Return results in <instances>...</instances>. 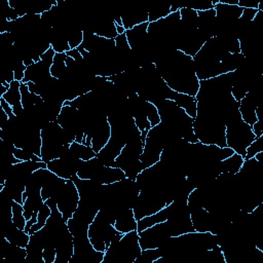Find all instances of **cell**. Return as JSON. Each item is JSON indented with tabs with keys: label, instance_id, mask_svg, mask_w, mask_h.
Instances as JSON below:
<instances>
[{
	"label": "cell",
	"instance_id": "cell-1",
	"mask_svg": "<svg viewBox=\"0 0 263 263\" xmlns=\"http://www.w3.org/2000/svg\"><path fill=\"white\" fill-rule=\"evenodd\" d=\"M155 68L167 84L176 92L195 97L199 89L193 59L179 49H168L154 60Z\"/></svg>",
	"mask_w": 263,
	"mask_h": 263
},
{
	"label": "cell",
	"instance_id": "cell-20",
	"mask_svg": "<svg viewBox=\"0 0 263 263\" xmlns=\"http://www.w3.org/2000/svg\"><path fill=\"white\" fill-rule=\"evenodd\" d=\"M168 217V209L167 206L161 209L160 211L156 212L155 214H152L150 216H146L140 220L137 221V231L140 232L148 227H151L155 224H158V223H161V222H164L166 221Z\"/></svg>",
	"mask_w": 263,
	"mask_h": 263
},
{
	"label": "cell",
	"instance_id": "cell-14",
	"mask_svg": "<svg viewBox=\"0 0 263 263\" xmlns=\"http://www.w3.org/2000/svg\"><path fill=\"white\" fill-rule=\"evenodd\" d=\"M3 98L13 109L15 116H21L24 114V108L22 105V95H21V82L13 80L6 92L1 97Z\"/></svg>",
	"mask_w": 263,
	"mask_h": 263
},
{
	"label": "cell",
	"instance_id": "cell-9",
	"mask_svg": "<svg viewBox=\"0 0 263 263\" xmlns=\"http://www.w3.org/2000/svg\"><path fill=\"white\" fill-rule=\"evenodd\" d=\"M53 198L57 202L59 211L61 212L63 218L67 222L70 218L73 217L80 199L78 189L73 180H67L64 186L61 188V190L57 193V195Z\"/></svg>",
	"mask_w": 263,
	"mask_h": 263
},
{
	"label": "cell",
	"instance_id": "cell-3",
	"mask_svg": "<svg viewBox=\"0 0 263 263\" xmlns=\"http://www.w3.org/2000/svg\"><path fill=\"white\" fill-rule=\"evenodd\" d=\"M70 144L66 140L64 129L57 121H50L41 128L40 157L45 163L62 157L69 152Z\"/></svg>",
	"mask_w": 263,
	"mask_h": 263
},
{
	"label": "cell",
	"instance_id": "cell-29",
	"mask_svg": "<svg viewBox=\"0 0 263 263\" xmlns=\"http://www.w3.org/2000/svg\"><path fill=\"white\" fill-rule=\"evenodd\" d=\"M171 13V5H164L161 7L153 8L148 11V21L149 23L159 21Z\"/></svg>",
	"mask_w": 263,
	"mask_h": 263
},
{
	"label": "cell",
	"instance_id": "cell-4",
	"mask_svg": "<svg viewBox=\"0 0 263 263\" xmlns=\"http://www.w3.org/2000/svg\"><path fill=\"white\" fill-rule=\"evenodd\" d=\"M255 135L252 126L246 123L239 112L232 114L225 123V140L226 146L231 148L235 153L246 156V151L249 145L255 140Z\"/></svg>",
	"mask_w": 263,
	"mask_h": 263
},
{
	"label": "cell",
	"instance_id": "cell-28",
	"mask_svg": "<svg viewBox=\"0 0 263 263\" xmlns=\"http://www.w3.org/2000/svg\"><path fill=\"white\" fill-rule=\"evenodd\" d=\"M145 109H146L147 119H148V121H149L151 127L156 126L157 124H159L160 121H161V119H160V116H159L157 107H156L154 104H152V103L146 101V107H145Z\"/></svg>",
	"mask_w": 263,
	"mask_h": 263
},
{
	"label": "cell",
	"instance_id": "cell-37",
	"mask_svg": "<svg viewBox=\"0 0 263 263\" xmlns=\"http://www.w3.org/2000/svg\"><path fill=\"white\" fill-rule=\"evenodd\" d=\"M116 31H117L118 35L125 33V29L123 28V26H116Z\"/></svg>",
	"mask_w": 263,
	"mask_h": 263
},
{
	"label": "cell",
	"instance_id": "cell-21",
	"mask_svg": "<svg viewBox=\"0 0 263 263\" xmlns=\"http://www.w3.org/2000/svg\"><path fill=\"white\" fill-rule=\"evenodd\" d=\"M44 203V199L41 196V193H33L27 195L26 200L23 203L24 215L27 220H29L34 214L38 213L40 206Z\"/></svg>",
	"mask_w": 263,
	"mask_h": 263
},
{
	"label": "cell",
	"instance_id": "cell-32",
	"mask_svg": "<svg viewBox=\"0 0 263 263\" xmlns=\"http://www.w3.org/2000/svg\"><path fill=\"white\" fill-rule=\"evenodd\" d=\"M83 41V30H70L68 34V42L71 49L78 48Z\"/></svg>",
	"mask_w": 263,
	"mask_h": 263
},
{
	"label": "cell",
	"instance_id": "cell-24",
	"mask_svg": "<svg viewBox=\"0 0 263 263\" xmlns=\"http://www.w3.org/2000/svg\"><path fill=\"white\" fill-rule=\"evenodd\" d=\"M122 26L125 30H129L140 24L147 23L148 21V11L145 12H130L124 15H121Z\"/></svg>",
	"mask_w": 263,
	"mask_h": 263
},
{
	"label": "cell",
	"instance_id": "cell-33",
	"mask_svg": "<svg viewBox=\"0 0 263 263\" xmlns=\"http://www.w3.org/2000/svg\"><path fill=\"white\" fill-rule=\"evenodd\" d=\"M44 263H54L57 258V251L54 247H45L42 252Z\"/></svg>",
	"mask_w": 263,
	"mask_h": 263
},
{
	"label": "cell",
	"instance_id": "cell-23",
	"mask_svg": "<svg viewBox=\"0 0 263 263\" xmlns=\"http://www.w3.org/2000/svg\"><path fill=\"white\" fill-rule=\"evenodd\" d=\"M66 52L58 53L55 52L52 65L50 67V75L53 78L57 79H63L67 73V67H66Z\"/></svg>",
	"mask_w": 263,
	"mask_h": 263
},
{
	"label": "cell",
	"instance_id": "cell-35",
	"mask_svg": "<svg viewBox=\"0 0 263 263\" xmlns=\"http://www.w3.org/2000/svg\"><path fill=\"white\" fill-rule=\"evenodd\" d=\"M252 130L255 135L256 138L260 137L263 135V122L261 120H257L253 125H252Z\"/></svg>",
	"mask_w": 263,
	"mask_h": 263
},
{
	"label": "cell",
	"instance_id": "cell-13",
	"mask_svg": "<svg viewBox=\"0 0 263 263\" xmlns=\"http://www.w3.org/2000/svg\"><path fill=\"white\" fill-rule=\"evenodd\" d=\"M125 178H126L125 174L121 168L117 166L105 165L102 163L99 165V167L95 172V175L91 180L101 185H109V184L121 181Z\"/></svg>",
	"mask_w": 263,
	"mask_h": 263
},
{
	"label": "cell",
	"instance_id": "cell-16",
	"mask_svg": "<svg viewBox=\"0 0 263 263\" xmlns=\"http://www.w3.org/2000/svg\"><path fill=\"white\" fill-rule=\"evenodd\" d=\"M4 238L14 246H17L21 248H27L30 240V234L27 233L25 230L20 229L11 221L8 223V226L5 230Z\"/></svg>",
	"mask_w": 263,
	"mask_h": 263
},
{
	"label": "cell",
	"instance_id": "cell-7",
	"mask_svg": "<svg viewBox=\"0 0 263 263\" xmlns=\"http://www.w3.org/2000/svg\"><path fill=\"white\" fill-rule=\"evenodd\" d=\"M119 231L114 227L112 220L103 210H100L92 222L88 225V238L91 246L100 252H104L109 248L111 241Z\"/></svg>",
	"mask_w": 263,
	"mask_h": 263
},
{
	"label": "cell",
	"instance_id": "cell-15",
	"mask_svg": "<svg viewBox=\"0 0 263 263\" xmlns=\"http://www.w3.org/2000/svg\"><path fill=\"white\" fill-rule=\"evenodd\" d=\"M114 227L117 231L125 234L127 232L137 230V219L135 218V214L133 209H127L122 211L115 219Z\"/></svg>",
	"mask_w": 263,
	"mask_h": 263
},
{
	"label": "cell",
	"instance_id": "cell-27",
	"mask_svg": "<svg viewBox=\"0 0 263 263\" xmlns=\"http://www.w3.org/2000/svg\"><path fill=\"white\" fill-rule=\"evenodd\" d=\"M11 211H12V217H11L12 223L15 226H17L20 229L25 230L27 219H26V217L24 215L23 204L13 200L12 201V205H11Z\"/></svg>",
	"mask_w": 263,
	"mask_h": 263
},
{
	"label": "cell",
	"instance_id": "cell-25",
	"mask_svg": "<svg viewBox=\"0 0 263 263\" xmlns=\"http://www.w3.org/2000/svg\"><path fill=\"white\" fill-rule=\"evenodd\" d=\"M93 34H96L99 37H103L106 39H115L118 34L116 31V24L114 21H106L98 26L95 27L93 30H91Z\"/></svg>",
	"mask_w": 263,
	"mask_h": 263
},
{
	"label": "cell",
	"instance_id": "cell-8",
	"mask_svg": "<svg viewBox=\"0 0 263 263\" xmlns=\"http://www.w3.org/2000/svg\"><path fill=\"white\" fill-rule=\"evenodd\" d=\"M166 206V197L164 194L153 190H140L134 204L133 211L138 220L155 214Z\"/></svg>",
	"mask_w": 263,
	"mask_h": 263
},
{
	"label": "cell",
	"instance_id": "cell-31",
	"mask_svg": "<svg viewBox=\"0 0 263 263\" xmlns=\"http://www.w3.org/2000/svg\"><path fill=\"white\" fill-rule=\"evenodd\" d=\"M12 153H13L14 157L17 158L20 161H30V160L41 161L42 160L40 156L34 154L33 152H30V151H27V150H24L21 148H16V147L13 148Z\"/></svg>",
	"mask_w": 263,
	"mask_h": 263
},
{
	"label": "cell",
	"instance_id": "cell-5",
	"mask_svg": "<svg viewBox=\"0 0 263 263\" xmlns=\"http://www.w3.org/2000/svg\"><path fill=\"white\" fill-rule=\"evenodd\" d=\"M143 147L144 142L141 139V133L139 129H137L130 140L124 145L119 155L116 157L113 166L121 168L126 178L136 181L138 175L144 170L140 160Z\"/></svg>",
	"mask_w": 263,
	"mask_h": 263
},
{
	"label": "cell",
	"instance_id": "cell-17",
	"mask_svg": "<svg viewBox=\"0 0 263 263\" xmlns=\"http://www.w3.org/2000/svg\"><path fill=\"white\" fill-rule=\"evenodd\" d=\"M172 101H174L177 106L182 108L191 118H195L197 109V102L195 97L175 91Z\"/></svg>",
	"mask_w": 263,
	"mask_h": 263
},
{
	"label": "cell",
	"instance_id": "cell-22",
	"mask_svg": "<svg viewBox=\"0 0 263 263\" xmlns=\"http://www.w3.org/2000/svg\"><path fill=\"white\" fill-rule=\"evenodd\" d=\"M69 153L73 155L75 158L80 159L82 161L89 160L97 156V153L93 151V149L90 146H86L82 143H77L75 141L70 144Z\"/></svg>",
	"mask_w": 263,
	"mask_h": 263
},
{
	"label": "cell",
	"instance_id": "cell-19",
	"mask_svg": "<svg viewBox=\"0 0 263 263\" xmlns=\"http://www.w3.org/2000/svg\"><path fill=\"white\" fill-rule=\"evenodd\" d=\"M243 161H245V158L241 155L234 153L228 158L219 162L218 174L220 175L223 173H229L231 175H235L240 170Z\"/></svg>",
	"mask_w": 263,
	"mask_h": 263
},
{
	"label": "cell",
	"instance_id": "cell-18",
	"mask_svg": "<svg viewBox=\"0 0 263 263\" xmlns=\"http://www.w3.org/2000/svg\"><path fill=\"white\" fill-rule=\"evenodd\" d=\"M67 180L58 177L53 173L50 175V177L46 180L44 183L42 189H41V196L44 199V201L48 198L54 197L57 193L61 190V188L64 186Z\"/></svg>",
	"mask_w": 263,
	"mask_h": 263
},
{
	"label": "cell",
	"instance_id": "cell-12",
	"mask_svg": "<svg viewBox=\"0 0 263 263\" xmlns=\"http://www.w3.org/2000/svg\"><path fill=\"white\" fill-rule=\"evenodd\" d=\"M258 106H260V99L257 95V90H255L253 87L239 101L238 106V112L241 119L251 126L258 120L256 115V110Z\"/></svg>",
	"mask_w": 263,
	"mask_h": 263
},
{
	"label": "cell",
	"instance_id": "cell-11",
	"mask_svg": "<svg viewBox=\"0 0 263 263\" xmlns=\"http://www.w3.org/2000/svg\"><path fill=\"white\" fill-rule=\"evenodd\" d=\"M81 162L82 160L75 158L68 152L66 155L47 162L46 166L58 177L70 180L77 175Z\"/></svg>",
	"mask_w": 263,
	"mask_h": 263
},
{
	"label": "cell",
	"instance_id": "cell-36",
	"mask_svg": "<svg viewBox=\"0 0 263 263\" xmlns=\"http://www.w3.org/2000/svg\"><path fill=\"white\" fill-rule=\"evenodd\" d=\"M66 54H67L68 57L73 58V59H74L75 61H77V62H79V61H83V58H82V55H81L80 51L78 50V48L70 49V50H68V51L66 52Z\"/></svg>",
	"mask_w": 263,
	"mask_h": 263
},
{
	"label": "cell",
	"instance_id": "cell-6",
	"mask_svg": "<svg viewBox=\"0 0 263 263\" xmlns=\"http://www.w3.org/2000/svg\"><path fill=\"white\" fill-rule=\"evenodd\" d=\"M193 133L202 144L226 147L225 123L218 118L196 113L193 119Z\"/></svg>",
	"mask_w": 263,
	"mask_h": 263
},
{
	"label": "cell",
	"instance_id": "cell-26",
	"mask_svg": "<svg viewBox=\"0 0 263 263\" xmlns=\"http://www.w3.org/2000/svg\"><path fill=\"white\" fill-rule=\"evenodd\" d=\"M50 214H51V210L48 206V204L44 201V203L40 206V209L37 213V222L31 227L29 234L31 235V234L35 233L36 231L40 230L46 224V221H47L48 217L50 216Z\"/></svg>",
	"mask_w": 263,
	"mask_h": 263
},
{
	"label": "cell",
	"instance_id": "cell-2",
	"mask_svg": "<svg viewBox=\"0 0 263 263\" xmlns=\"http://www.w3.org/2000/svg\"><path fill=\"white\" fill-rule=\"evenodd\" d=\"M138 231L118 232L105 251L102 263H134L141 254Z\"/></svg>",
	"mask_w": 263,
	"mask_h": 263
},
{
	"label": "cell",
	"instance_id": "cell-30",
	"mask_svg": "<svg viewBox=\"0 0 263 263\" xmlns=\"http://www.w3.org/2000/svg\"><path fill=\"white\" fill-rule=\"evenodd\" d=\"M262 151H263V135L258 138H255V140L249 145L246 151L245 159L253 158L257 153Z\"/></svg>",
	"mask_w": 263,
	"mask_h": 263
},
{
	"label": "cell",
	"instance_id": "cell-38",
	"mask_svg": "<svg viewBox=\"0 0 263 263\" xmlns=\"http://www.w3.org/2000/svg\"><path fill=\"white\" fill-rule=\"evenodd\" d=\"M114 23L116 24V26H122V21H121V16H115V18L113 20Z\"/></svg>",
	"mask_w": 263,
	"mask_h": 263
},
{
	"label": "cell",
	"instance_id": "cell-10",
	"mask_svg": "<svg viewBox=\"0 0 263 263\" xmlns=\"http://www.w3.org/2000/svg\"><path fill=\"white\" fill-rule=\"evenodd\" d=\"M138 235L139 243L142 250L161 248L172 237L166 221L148 227L138 232Z\"/></svg>",
	"mask_w": 263,
	"mask_h": 263
},
{
	"label": "cell",
	"instance_id": "cell-34",
	"mask_svg": "<svg viewBox=\"0 0 263 263\" xmlns=\"http://www.w3.org/2000/svg\"><path fill=\"white\" fill-rule=\"evenodd\" d=\"M0 107L5 111V113L7 114V116H8L9 118H12V117L15 116L14 113H13L12 107H11L3 98H0Z\"/></svg>",
	"mask_w": 263,
	"mask_h": 263
}]
</instances>
